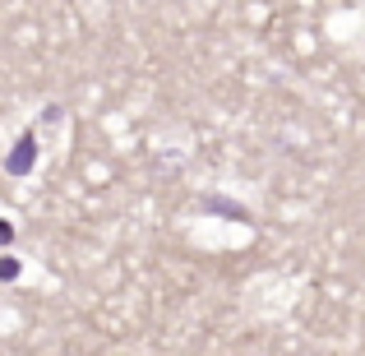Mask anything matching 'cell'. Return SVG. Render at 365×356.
<instances>
[{
  "mask_svg": "<svg viewBox=\"0 0 365 356\" xmlns=\"http://www.w3.org/2000/svg\"><path fill=\"white\" fill-rule=\"evenodd\" d=\"M19 148H33V134H28V139L19 143ZM9 167H14V171H24V167H28V153H19V158H9Z\"/></svg>",
  "mask_w": 365,
  "mask_h": 356,
  "instance_id": "obj_1",
  "label": "cell"
}]
</instances>
